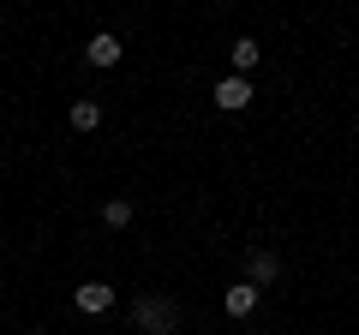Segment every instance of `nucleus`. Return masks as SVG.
Wrapping results in <instances>:
<instances>
[{"instance_id": "1", "label": "nucleus", "mask_w": 359, "mask_h": 335, "mask_svg": "<svg viewBox=\"0 0 359 335\" xmlns=\"http://www.w3.org/2000/svg\"><path fill=\"white\" fill-rule=\"evenodd\" d=\"M132 317H138V329H144V335H174L180 311L168 306L162 294H150V299H138V306H132Z\"/></svg>"}, {"instance_id": "2", "label": "nucleus", "mask_w": 359, "mask_h": 335, "mask_svg": "<svg viewBox=\"0 0 359 335\" xmlns=\"http://www.w3.org/2000/svg\"><path fill=\"white\" fill-rule=\"evenodd\" d=\"M72 306L84 311V317H102V311L114 306V287H108V282H84V287L72 294Z\"/></svg>"}, {"instance_id": "3", "label": "nucleus", "mask_w": 359, "mask_h": 335, "mask_svg": "<svg viewBox=\"0 0 359 335\" xmlns=\"http://www.w3.org/2000/svg\"><path fill=\"white\" fill-rule=\"evenodd\" d=\"M245 102H252V84H245L240 72H233V78H222V84H216V108H222V114H240Z\"/></svg>"}, {"instance_id": "4", "label": "nucleus", "mask_w": 359, "mask_h": 335, "mask_svg": "<svg viewBox=\"0 0 359 335\" xmlns=\"http://www.w3.org/2000/svg\"><path fill=\"white\" fill-rule=\"evenodd\" d=\"M90 66H114L120 60V36H108V30H102V36H90Z\"/></svg>"}, {"instance_id": "5", "label": "nucleus", "mask_w": 359, "mask_h": 335, "mask_svg": "<svg viewBox=\"0 0 359 335\" xmlns=\"http://www.w3.org/2000/svg\"><path fill=\"white\" fill-rule=\"evenodd\" d=\"M252 311H257V287L252 282L228 287V317H252Z\"/></svg>"}, {"instance_id": "6", "label": "nucleus", "mask_w": 359, "mask_h": 335, "mask_svg": "<svg viewBox=\"0 0 359 335\" xmlns=\"http://www.w3.org/2000/svg\"><path fill=\"white\" fill-rule=\"evenodd\" d=\"M257 282H282V258L276 252H252V287Z\"/></svg>"}, {"instance_id": "7", "label": "nucleus", "mask_w": 359, "mask_h": 335, "mask_svg": "<svg viewBox=\"0 0 359 335\" xmlns=\"http://www.w3.org/2000/svg\"><path fill=\"white\" fill-rule=\"evenodd\" d=\"M72 126L78 132H96V126H102V108H96V102H72Z\"/></svg>"}, {"instance_id": "8", "label": "nucleus", "mask_w": 359, "mask_h": 335, "mask_svg": "<svg viewBox=\"0 0 359 335\" xmlns=\"http://www.w3.org/2000/svg\"><path fill=\"white\" fill-rule=\"evenodd\" d=\"M102 221H108V228H126V221H132V204H126V198H114V204H102Z\"/></svg>"}, {"instance_id": "9", "label": "nucleus", "mask_w": 359, "mask_h": 335, "mask_svg": "<svg viewBox=\"0 0 359 335\" xmlns=\"http://www.w3.org/2000/svg\"><path fill=\"white\" fill-rule=\"evenodd\" d=\"M233 66H240V72H252V66H257V42H252V36L233 42Z\"/></svg>"}]
</instances>
